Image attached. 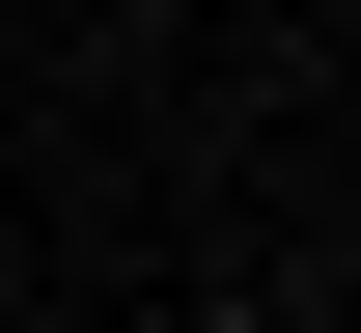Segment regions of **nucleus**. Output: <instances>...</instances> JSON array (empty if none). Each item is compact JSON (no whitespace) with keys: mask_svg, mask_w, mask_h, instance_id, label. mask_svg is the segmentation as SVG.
<instances>
[{"mask_svg":"<svg viewBox=\"0 0 361 333\" xmlns=\"http://www.w3.org/2000/svg\"><path fill=\"white\" fill-rule=\"evenodd\" d=\"M195 333H306V306H195Z\"/></svg>","mask_w":361,"mask_h":333,"instance_id":"obj_1","label":"nucleus"}]
</instances>
